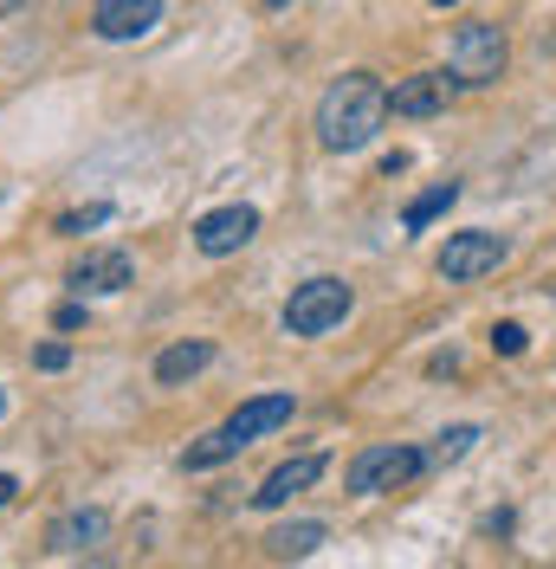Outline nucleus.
<instances>
[{
    "label": "nucleus",
    "instance_id": "1",
    "mask_svg": "<svg viewBox=\"0 0 556 569\" xmlns=\"http://www.w3.org/2000/svg\"><path fill=\"white\" fill-rule=\"evenodd\" d=\"M388 84L376 71H344L324 98H317V142L330 156H356L388 130Z\"/></svg>",
    "mask_w": 556,
    "mask_h": 569
},
{
    "label": "nucleus",
    "instance_id": "2",
    "mask_svg": "<svg viewBox=\"0 0 556 569\" xmlns=\"http://www.w3.org/2000/svg\"><path fill=\"white\" fill-rule=\"evenodd\" d=\"M285 421H291V395H252L246 408H234V421H227V427H214L208 440H195V447L181 453V466H188V472L227 466L240 447H252L259 433H278Z\"/></svg>",
    "mask_w": 556,
    "mask_h": 569
},
{
    "label": "nucleus",
    "instance_id": "3",
    "mask_svg": "<svg viewBox=\"0 0 556 569\" xmlns=\"http://www.w3.org/2000/svg\"><path fill=\"white\" fill-rule=\"evenodd\" d=\"M427 466H434V460H427L420 447H408V440H383V447H363V453L349 460V492H356V498L401 492V486H415Z\"/></svg>",
    "mask_w": 556,
    "mask_h": 569
},
{
    "label": "nucleus",
    "instance_id": "4",
    "mask_svg": "<svg viewBox=\"0 0 556 569\" xmlns=\"http://www.w3.org/2000/svg\"><path fill=\"white\" fill-rule=\"evenodd\" d=\"M505 59H512V46H505V27H492V20H466V27L447 39V71L466 91L498 84V78H505Z\"/></svg>",
    "mask_w": 556,
    "mask_h": 569
},
{
    "label": "nucleus",
    "instance_id": "5",
    "mask_svg": "<svg viewBox=\"0 0 556 569\" xmlns=\"http://www.w3.org/2000/svg\"><path fill=\"white\" fill-rule=\"evenodd\" d=\"M349 305H356V291L344 279H305L285 298V330L291 337H324V330H337L349 318Z\"/></svg>",
    "mask_w": 556,
    "mask_h": 569
},
{
    "label": "nucleus",
    "instance_id": "6",
    "mask_svg": "<svg viewBox=\"0 0 556 569\" xmlns=\"http://www.w3.org/2000/svg\"><path fill=\"white\" fill-rule=\"evenodd\" d=\"M434 266H440V279L473 284V279H486V272H498V266H505V240H498V233H486V227H473V233H453Z\"/></svg>",
    "mask_w": 556,
    "mask_h": 569
},
{
    "label": "nucleus",
    "instance_id": "7",
    "mask_svg": "<svg viewBox=\"0 0 556 569\" xmlns=\"http://www.w3.org/2000/svg\"><path fill=\"white\" fill-rule=\"evenodd\" d=\"M252 233H259V208H246V201H234V208H214V213H201V220H195V247L208 252V259L240 252Z\"/></svg>",
    "mask_w": 556,
    "mask_h": 569
},
{
    "label": "nucleus",
    "instance_id": "8",
    "mask_svg": "<svg viewBox=\"0 0 556 569\" xmlns=\"http://www.w3.org/2000/svg\"><path fill=\"white\" fill-rule=\"evenodd\" d=\"M105 537H110V511H98V505H78V511H66V518H52L46 550H52V557H91Z\"/></svg>",
    "mask_w": 556,
    "mask_h": 569
},
{
    "label": "nucleus",
    "instance_id": "9",
    "mask_svg": "<svg viewBox=\"0 0 556 569\" xmlns=\"http://www.w3.org/2000/svg\"><path fill=\"white\" fill-rule=\"evenodd\" d=\"M453 91H459L453 71H415V78H401V84L388 91V110H395V117H440V110L453 104Z\"/></svg>",
    "mask_w": 556,
    "mask_h": 569
},
{
    "label": "nucleus",
    "instance_id": "10",
    "mask_svg": "<svg viewBox=\"0 0 556 569\" xmlns=\"http://www.w3.org/2000/svg\"><path fill=\"white\" fill-rule=\"evenodd\" d=\"M317 479H324V453H298V460H285L266 472V486L252 492V505L259 511H278V505H291L298 492H311Z\"/></svg>",
    "mask_w": 556,
    "mask_h": 569
},
{
    "label": "nucleus",
    "instance_id": "11",
    "mask_svg": "<svg viewBox=\"0 0 556 569\" xmlns=\"http://www.w3.org/2000/svg\"><path fill=\"white\" fill-rule=\"evenodd\" d=\"M156 20H162V0H98L91 33L98 39H142V33H156Z\"/></svg>",
    "mask_w": 556,
    "mask_h": 569
},
{
    "label": "nucleus",
    "instance_id": "12",
    "mask_svg": "<svg viewBox=\"0 0 556 569\" xmlns=\"http://www.w3.org/2000/svg\"><path fill=\"white\" fill-rule=\"evenodd\" d=\"M137 279V266H130V252H117V247H105V252H85V259H78V266H71V291H78V298H85V291H98V298H105V291H123V284Z\"/></svg>",
    "mask_w": 556,
    "mask_h": 569
},
{
    "label": "nucleus",
    "instance_id": "13",
    "mask_svg": "<svg viewBox=\"0 0 556 569\" xmlns=\"http://www.w3.org/2000/svg\"><path fill=\"white\" fill-rule=\"evenodd\" d=\"M208 362H214V343H201V337H188V343H169V350L156 356V382H162V389H175V382H195Z\"/></svg>",
    "mask_w": 556,
    "mask_h": 569
},
{
    "label": "nucleus",
    "instance_id": "14",
    "mask_svg": "<svg viewBox=\"0 0 556 569\" xmlns=\"http://www.w3.org/2000/svg\"><path fill=\"white\" fill-rule=\"evenodd\" d=\"M324 537H330V531H324L317 518H298V525H278V531L266 537V550H272L278 563H298V557H311Z\"/></svg>",
    "mask_w": 556,
    "mask_h": 569
},
{
    "label": "nucleus",
    "instance_id": "15",
    "mask_svg": "<svg viewBox=\"0 0 556 569\" xmlns=\"http://www.w3.org/2000/svg\"><path fill=\"white\" fill-rule=\"evenodd\" d=\"M453 201H459V181H434L427 194H415V201L401 208V227H408V233H420V227H434V220L453 208Z\"/></svg>",
    "mask_w": 556,
    "mask_h": 569
},
{
    "label": "nucleus",
    "instance_id": "16",
    "mask_svg": "<svg viewBox=\"0 0 556 569\" xmlns=\"http://www.w3.org/2000/svg\"><path fill=\"white\" fill-rule=\"evenodd\" d=\"M473 440H479V427H447L440 447H434V460L447 466V460H459V453H473Z\"/></svg>",
    "mask_w": 556,
    "mask_h": 569
},
{
    "label": "nucleus",
    "instance_id": "17",
    "mask_svg": "<svg viewBox=\"0 0 556 569\" xmlns=\"http://www.w3.org/2000/svg\"><path fill=\"white\" fill-rule=\"evenodd\" d=\"M492 350L498 356H524L530 350V330H524V323H492Z\"/></svg>",
    "mask_w": 556,
    "mask_h": 569
},
{
    "label": "nucleus",
    "instance_id": "18",
    "mask_svg": "<svg viewBox=\"0 0 556 569\" xmlns=\"http://www.w3.org/2000/svg\"><path fill=\"white\" fill-rule=\"evenodd\" d=\"M105 220H110V208H105V201H91V208L66 213V220H59V233H85V227H105Z\"/></svg>",
    "mask_w": 556,
    "mask_h": 569
},
{
    "label": "nucleus",
    "instance_id": "19",
    "mask_svg": "<svg viewBox=\"0 0 556 569\" xmlns=\"http://www.w3.org/2000/svg\"><path fill=\"white\" fill-rule=\"evenodd\" d=\"M33 362H39V369H66V362H71V350H66V343H39V350H33Z\"/></svg>",
    "mask_w": 556,
    "mask_h": 569
},
{
    "label": "nucleus",
    "instance_id": "20",
    "mask_svg": "<svg viewBox=\"0 0 556 569\" xmlns=\"http://www.w3.org/2000/svg\"><path fill=\"white\" fill-rule=\"evenodd\" d=\"M78 323H85V305H78V298H71V305H59V311H52V330H78Z\"/></svg>",
    "mask_w": 556,
    "mask_h": 569
},
{
    "label": "nucleus",
    "instance_id": "21",
    "mask_svg": "<svg viewBox=\"0 0 556 569\" xmlns=\"http://www.w3.org/2000/svg\"><path fill=\"white\" fill-rule=\"evenodd\" d=\"M13 492H20V479H13V472H0V505H13Z\"/></svg>",
    "mask_w": 556,
    "mask_h": 569
},
{
    "label": "nucleus",
    "instance_id": "22",
    "mask_svg": "<svg viewBox=\"0 0 556 569\" xmlns=\"http://www.w3.org/2000/svg\"><path fill=\"white\" fill-rule=\"evenodd\" d=\"M259 7H266V13H285V7H291V0H259Z\"/></svg>",
    "mask_w": 556,
    "mask_h": 569
},
{
    "label": "nucleus",
    "instance_id": "23",
    "mask_svg": "<svg viewBox=\"0 0 556 569\" xmlns=\"http://www.w3.org/2000/svg\"><path fill=\"white\" fill-rule=\"evenodd\" d=\"M0 415H7V395H0Z\"/></svg>",
    "mask_w": 556,
    "mask_h": 569
},
{
    "label": "nucleus",
    "instance_id": "24",
    "mask_svg": "<svg viewBox=\"0 0 556 569\" xmlns=\"http://www.w3.org/2000/svg\"><path fill=\"white\" fill-rule=\"evenodd\" d=\"M434 7H453V0H434Z\"/></svg>",
    "mask_w": 556,
    "mask_h": 569
}]
</instances>
